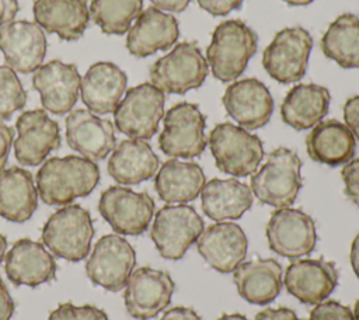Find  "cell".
Masks as SVG:
<instances>
[{"label": "cell", "instance_id": "42", "mask_svg": "<svg viewBox=\"0 0 359 320\" xmlns=\"http://www.w3.org/2000/svg\"><path fill=\"white\" fill-rule=\"evenodd\" d=\"M14 139V129L0 122V171L4 168Z\"/></svg>", "mask_w": 359, "mask_h": 320}, {"label": "cell", "instance_id": "29", "mask_svg": "<svg viewBox=\"0 0 359 320\" xmlns=\"http://www.w3.org/2000/svg\"><path fill=\"white\" fill-rule=\"evenodd\" d=\"M160 160L151 146L142 139L122 140L109 156L108 173L119 184L133 185L151 178Z\"/></svg>", "mask_w": 359, "mask_h": 320}, {"label": "cell", "instance_id": "37", "mask_svg": "<svg viewBox=\"0 0 359 320\" xmlns=\"http://www.w3.org/2000/svg\"><path fill=\"white\" fill-rule=\"evenodd\" d=\"M309 320H355V317L348 306L337 300H325L311 309Z\"/></svg>", "mask_w": 359, "mask_h": 320}, {"label": "cell", "instance_id": "26", "mask_svg": "<svg viewBox=\"0 0 359 320\" xmlns=\"http://www.w3.org/2000/svg\"><path fill=\"white\" fill-rule=\"evenodd\" d=\"M32 13L41 28L65 41L79 39L90 22L86 0H35Z\"/></svg>", "mask_w": 359, "mask_h": 320}, {"label": "cell", "instance_id": "36", "mask_svg": "<svg viewBox=\"0 0 359 320\" xmlns=\"http://www.w3.org/2000/svg\"><path fill=\"white\" fill-rule=\"evenodd\" d=\"M48 320H108L107 313L93 305L74 306L70 302L60 303L49 313Z\"/></svg>", "mask_w": 359, "mask_h": 320}, {"label": "cell", "instance_id": "8", "mask_svg": "<svg viewBox=\"0 0 359 320\" xmlns=\"http://www.w3.org/2000/svg\"><path fill=\"white\" fill-rule=\"evenodd\" d=\"M165 94L151 83H142L126 91L114 111L119 132L130 139H150L164 115Z\"/></svg>", "mask_w": 359, "mask_h": 320}, {"label": "cell", "instance_id": "34", "mask_svg": "<svg viewBox=\"0 0 359 320\" xmlns=\"http://www.w3.org/2000/svg\"><path fill=\"white\" fill-rule=\"evenodd\" d=\"M143 7V0H91L90 15L104 34L122 35L129 31Z\"/></svg>", "mask_w": 359, "mask_h": 320}, {"label": "cell", "instance_id": "9", "mask_svg": "<svg viewBox=\"0 0 359 320\" xmlns=\"http://www.w3.org/2000/svg\"><path fill=\"white\" fill-rule=\"evenodd\" d=\"M205 125V115L196 104H175L164 116V129L158 136L161 152L172 159L201 156L208 145Z\"/></svg>", "mask_w": 359, "mask_h": 320}, {"label": "cell", "instance_id": "20", "mask_svg": "<svg viewBox=\"0 0 359 320\" xmlns=\"http://www.w3.org/2000/svg\"><path fill=\"white\" fill-rule=\"evenodd\" d=\"M196 247L212 268L229 274L244 261L248 241L237 223L217 222L203 229L196 240Z\"/></svg>", "mask_w": 359, "mask_h": 320}, {"label": "cell", "instance_id": "49", "mask_svg": "<svg viewBox=\"0 0 359 320\" xmlns=\"http://www.w3.org/2000/svg\"><path fill=\"white\" fill-rule=\"evenodd\" d=\"M6 248H7V240L6 237L0 233V262L3 261L4 255H6Z\"/></svg>", "mask_w": 359, "mask_h": 320}, {"label": "cell", "instance_id": "51", "mask_svg": "<svg viewBox=\"0 0 359 320\" xmlns=\"http://www.w3.org/2000/svg\"><path fill=\"white\" fill-rule=\"evenodd\" d=\"M353 317H355V320H359V299L355 302V307H353Z\"/></svg>", "mask_w": 359, "mask_h": 320}, {"label": "cell", "instance_id": "14", "mask_svg": "<svg viewBox=\"0 0 359 320\" xmlns=\"http://www.w3.org/2000/svg\"><path fill=\"white\" fill-rule=\"evenodd\" d=\"M269 248L287 258L311 253L317 243L316 225L311 216L294 208H279L271 213L266 225Z\"/></svg>", "mask_w": 359, "mask_h": 320}, {"label": "cell", "instance_id": "7", "mask_svg": "<svg viewBox=\"0 0 359 320\" xmlns=\"http://www.w3.org/2000/svg\"><path fill=\"white\" fill-rule=\"evenodd\" d=\"M203 229V219L191 205H165L154 216L150 237L161 257L180 260L198 240Z\"/></svg>", "mask_w": 359, "mask_h": 320}, {"label": "cell", "instance_id": "12", "mask_svg": "<svg viewBox=\"0 0 359 320\" xmlns=\"http://www.w3.org/2000/svg\"><path fill=\"white\" fill-rule=\"evenodd\" d=\"M135 264L132 244L119 234H105L95 243L86 262V272L93 284L118 292L126 285Z\"/></svg>", "mask_w": 359, "mask_h": 320}, {"label": "cell", "instance_id": "5", "mask_svg": "<svg viewBox=\"0 0 359 320\" xmlns=\"http://www.w3.org/2000/svg\"><path fill=\"white\" fill-rule=\"evenodd\" d=\"M209 147L217 168L233 177L252 175L264 157L261 139L230 122L219 124L210 131Z\"/></svg>", "mask_w": 359, "mask_h": 320}, {"label": "cell", "instance_id": "24", "mask_svg": "<svg viewBox=\"0 0 359 320\" xmlns=\"http://www.w3.org/2000/svg\"><path fill=\"white\" fill-rule=\"evenodd\" d=\"M126 74L115 63L97 62L81 79L83 102L97 114L114 112L126 90Z\"/></svg>", "mask_w": 359, "mask_h": 320}, {"label": "cell", "instance_id": "15", "mask_svg": "<svg viewBox=\"0 0 359 320\" xmlns=\"http://www.w3.org/2000/svg\"><path fill=\"white\" fill-rule=\"evenodd\" d=\"M15 129L18 138L14 140L15 159L22 166H38L46 156L60 146V129L56 121L48 116L45 109L22 112Z\"/></svg>", "mask_w": 359, "mask_h": 320}, {"label": "cell", "instance_id": "25", "mask_svg": "<svg viewBox=\"0 0 359 320\" xmlns=\"http://www.w3.org/2000/svg\"><path fill=\"white\" fill-rule=\"evenodd\" d=\"M306 149L311 160L337 167L353 159L356 140L345 124L337 119H327L313 126L306 136Z\"/></svg>", "mask_w": 359, "mask_h": 320}, {"label": "cell", "instance_id": "45", "mask_svg": "<svg viewBox=\"0 0 359 320\" xmlns=\"http://www.w3.org/2000/svg\"><path fill=\"white\" fill-rule=\"evenodd\" d=\"M18 8L20 6L17 0H0V28L13 21Z\"/></svg>", "mask_w": 359, "mask_h": 320}, {"label": "cell", "instance_id": "1", "mask_svg": "<svg viewBox=\"0 0 359 320\" xmlns=\"http://www.w3.org/2000/svg\"><path fill=\"white\" fill-rule=\"evenodd\" d=\"M41 199L48 205H69L87 196L100 181L98 166L86 157L66 156L45 160L35 177Z\"/></svg>", "mask_w": 359, "mask_h": 320}, {"label": "cell", "instance_id": "2", "mask_svg": "<svg viewBox=\"0 0 359 320\" xmlns=\"http://www.w3.org/2000/svg\"><path fill=\"white\" fill-rule=\"evenodd\" d=\"M258 48V35L241 20L222 21L212 34L206 49V62L213 76L229 83L245 70Z\"/></svg>", "mask_w": 359, "mask_h": 320}, {"label": "cell", "instance_id": "3", "mask_svg": "<svg viewBox=\"0 0 359 320\" xmlns=\"http://www.w3.org/2000/svg\"><path fill=\"white\" fill-rule=\"evenodd\" d=\"M302 160L287 147H276L266 161L251 175V191L262 204L289 208L297 198L303 180Z\"/></svg>", "mask_w": 359, "mask_h": 320}, {"label": "cell", "instance_id": "11", "mask_svg": "<svg viewBox=\"0 0 359 320\" xmlns=\"http://www.w3.org/2000/svg\"><path fill=\"white\" fill-rule=\"evenodd\" d=\"M98 211L108 225L121 234H142L154 215V201L147 192H135L122 185L107 188L98 201Z\"/></svg>", "mask_w": 359, "mask_h": 320}, {"label": "cell", "instance_id": "18", "mask_svg": "<svg viewBox=\"0 0 359 320\" xmlns=\"http://www.w3.org/2000/svg\"><path fill=\"white\" fill-rule=\"evenodd\" d=\"M222 101L230 118L244 129H258L266 125L273 112V100L269 90L254 77L230 84Z\"/></svg>", "mask_w": 359, "mask_h": 320}, {"label": "cell", "instance_id": "30", "mask_svg": "<svg viewBox=\"0 0 359 320\" xmlns=\"http://www.w3.org/2000/svg\"><path fill=\"white\" fill-rule=\"evenodd\" d=\"M205 182L199 164L170 159L156 174L154 188L160 199L167 204H187L201 194Z\"/></svg>", "mask_w": 359, "mask_h": 320}, {"label": "cell", "instance_id": "13", "mask_svg": "<svg viewBox=\"0 0 359 320\" xmlns=\"http://www.w3.org/2000/svg\"><path fill=\"white\" fill-rule=\"evenodd\" d=\"M174 281L170 274L150 267L135 269L125 285V306L137 320H149L163 312L171 302Z\"/></svg>", "mask_w": 359, "mask_h": 320}, {"label": "cell", "instance_id": "16", "mask_svg": "<svg viewBox=\"0 0 359 320\" xmlns=\"http://www.w3.org/2000/svg\"><path fill=\"white\" fill-rule=\"evenodd\" d=\"M0 51L13 70L31 73L43 62L45 32L36 22L11 21L0 28Z\"/></svg>", "mask_w": 359, "mask_h": 320}, {"label": "cell", "instance_id": "32", "mask_svg": "<svg viewBox=\"0 0 359 320\" xmlns=\"http://www.w3.org/2000/svg\"><path fill=\"white\" fill-rule=\"evenodd\" d=\"M38 206L32 174L21 167L0 171V216L10 222L28 220Z\"/></svg>", "mask_w": 359, "mask_h": 320}, {"label": "cell", "instance_id": "6", "mask_svg": "<svg viewBox=\"0 0 359 320\" xmlns=\"http://www.w3.org/2000/svg\"><path fill=\"white\" fill-rule=\"evenodd\" d=\"M208 62L195 42H180L150 67V80L163 93L184 94L198 88L208 76Z\"/></svg>", "mask_w": 359, "mask_h": 320}, {"label": "cell", "instance_id": "39", "mask_svg": "<svg viewBox=\"0 0 359 320\" xmlns=\"http://www.w3.org/2000/svg\"><path fill=\"white\" fill-rule=\"evenodd\" d=\"M199 7L212 15H226L238 10L244 0H196Z\"/></svg>", "mask_w": 359, "mask_h": 320}, {"label": "cell", "instance_id": "38", "mask_svg": "<svg viewBox=\"0 0 359 320\" xmlns=\"http://www.w3.org/2000/svg\"><path fill=\"white\" fill-rule=\"evenodd\" d=\"M341 177L345 185V195L359 206V159L348 161L341 171Z\"/></svg>", "mask_w": 359, "mask_h": 320}, {"label": "cell", "instance_id": "35", "mask_svg": "<svg viewBox=\"0 0 359 320\" xmlns=\"http://www.w3.org/2000/svg\"><path fill=\"white\" fill-rule=\"evenodd\" d=\"M27 102V91L10 66L0 65V119H10Z\"/></svg>", "mask_w": 359, "mask_h": 320}, {"label": "cell", "instance_id": "22", "mask_svg": "<svg viewBox=\"0 0 359 320\" xmlns=\"http://www.w3.org/2000/svg\"><path fill=\"white\" fill-rule=\"evenodd\" d=\"M56 261L43 244L31 239L17 240L4 255L8 279L20 286H38L56 276Z\"/></svg>", "mask_w": 359, "mask_h": 320}, {"label": "cell", "instance_id": "41", "mask_svg": "<svg viewBox=\"0 0 359 320\" xmlns=\"http://www.w3.org/2000/svg\"><path fill=\"white\" fill-rule=\"evenodd\" d=\"M254 320H302L297 314L287 307H268L257 313Z\"/></svg>", "mask_w": 359, "mask_h": 320}, {"label": "cell", "instance_id": "23", "mask_svg": "<svg viewBox=\"0 0 359 320\" xmlns=\"http://www.w3.org/2000/svg\"><path fill=\"white\" fill-rule=\"evenodd\" d=\"M178 36L180 28L177 18L150 6L140 13L135 24L129 28L126 48L132 55L146 58L171 48Z\"/></svg>", "mask_w": 359, "mask_h": 320}, {"label": "cell", "instance_id": "21", "mask_svg": "<svg viewBox=\"0 0 359 320\" xmlns=\"http://www.w3.org/2000/svg\"><path fill=\"white\" fill-rule=\"evenodd\" d=\"M66 140L86 159L102 160L115 149L114 125L88 109H74L66 118Z\"/></svg>", "mask_w": 359, "mask_h": 320}, {"label": "cell", "instance_id": "50", "mask_svg": "<svg viewBox=\"0 0 359 320\" xmlns=\"http://www.w3.org/2000/svg\"><path fill=\"white\" fill-rule=\"evenodd\" d=\"M290 6H307L310 3H313L314 0H282Z\"/></svg>", "mask_w": 359, "mask_h": 320}, {"label": "cell", "instance_id": "27", "mask_svg": "<svg viewBox=\"0 0 359 320\" xmlns=\"http://www.w3.org/2000/svg\"><path fill=\"white\" fill-rule=\"evenodd\" d=\"M233 281L244 300L252 305H266L282 289V267L273 258L243 261L233 271Z\"/></svg>", "mask_w": 359, "mask_h": 320}, {"label": "cell", "instance_id": "48", "mask_svg": "<svg viewBox=\"0 0 359 320\" xmlns=\"http://www.w3.org/2000/svg\"><path fill=\"white\" fill-rule=\"evenodd\" d=\"M217 320H248L244 314L240 313H231V314H223Z\"/></svg>", "mask_w": 359, "mask_h": 320}, {"label": "cell", "instance_id": "47", "mask_svg": "<svg viewBox=\"0 0 359 320\" xmlns=\"http://www.w3.org/2000/svg\"><path fill=\"white\" fill-rule=\"evenodd\" d=\"M349 260H351V265H352L355 275L359 278V233L355 236V239L351 244Z\"/></svg>", "mask_w": 359, "mask_h": 320}, {"label": "cell", "instance_id": "17", "mask_svg": "<svg viewBox=\"0 0 359 320\" xmlns=\"http://www.w3.org/2000/svg\"><path fill=\"white\" fill-rule=\"evenodd\" d=\"M338 284L334 262L324 258H304L289 264L283 278L286 291L304 305L324 302Z\"/></svg>", "mask_w": 359, "mask_h": 320}, {"label": "cell", "instance_id": "28", "mask_svg": "<svg viewBox=\"0 0 359 320\" xmlns=\"http://www.w3.org/2000/svg\"><path fill=\"white\" fill-rule=\"evenodd\" d=\"M203 213L215 220H236L252 205L251 188L236 178H212L201 191Z\"/></svg>", "mask_w": 359, "mask_h": 320}, {"label": "cell", "instance_id": "4", "mask_svg": "<svg viewBox=\"0 0 359 320\" xmlns=\"http://www.w3.org/2000/svg\"><path fill=\"white\" fill-rule=\"evenodd\" d=\"M94 237L93 218L80 205H65L42 227V241L55 255L72 262L84 260Z\"/></svg>", "mask_w": 359, "mask_h": 320}, {"label": "cell", "instance_id": "43", "mask_svg": "<svg viewBox=\"0 0 359 320\" xmlns=\"http://www.w3.org/2000/svg\"><path fill=\"white\" fill-rule=\"evenodd\" d=\"M14 309H15L14 300L6 284L0 278V320H11L14 314Z\"/></svg>", "mask_w": 359, "mask_h": 320}, {"label": "cell", "instance_id": "31", "mask_svg": "<svg viewBox=\"0 0 359 320\" xmlns=\"http://www.w3.org/2000/svg\"><path fill=\"white\" fill-rule=\"evenodd\" d=\"M330 91L318 84L303 83L292 87L280 105V115L286 125L297 131L313 128L328 112Z\"/></svg>", "mask_w": 359, "mask_h": 320}, {"label": "cell", "instance_id": "40", "mask_svg": "<svg viewBox=\"0 0 359 320\" xmlns=\"http://www.w3.org/2000/svg\"><path fill=\"white\" fill-rule=\"evenodd\" d=\"M344 121L355 139H359V95H353L345 101Z\"/></svg>", "mask_w": 359, "mask_h": 320}, {"label": "cell", "instance_id": "10", "mask_svg": "<svg viewBox=\"0 0 359 320\" xmlns=\"http://www.w3.org/2000/svg\"><path fill=\"white\" fill-rule=\"evenodd\" d=\"M313 48L311 35L302 27L283 28L275 34L262 53L265 72L279 83L300 80L307 70Z\"/></svg>", "mask_w": 359, "mask_h": 320}, {"label": "cell", "instance_id": "46", "mask_svg": "<svg viewBox=\"0 0 359 320\" xmlns=\"http://www.w3.org/2000/svg\"><path fill=\"white\" fill-rule=\"evenodd\" d=\"M153 7L158 8V10H165V11H171V13H181L184 11L188 4L192 0H150Z\"/></svg>", "mask_w": 359, "mask_h": 320}, {"label": "cell", "instance_id": "44", "mask_svg": "<svg viewBox=\"0 0 359 320\" xmlns=\"http://www.w3.org/2000/svg\"><path fill=\"white\" fill-rule=\"evenodd\" d=\"M160 320H201V317L192 307L175 306L168 309Z\"/></svg>", "mask_w": 359, "mask_h": 320}, {"label": "cell", "instance_id": "19", "mask_svg": "<svg viewBox=\"0 0 359 320\" xmlns=\"http://www.w3.org/2000/svg\"><path fill=\"white\" fill-rule=\"evenodd\" d=\"M80 84L81 76L76 65L60 60L41 65L32 76V86L41 94L43 108L56 115H63L73 108Z\"/></svg>", "mask_w": 359, "mask_h": 320}, {"label": "cell", "instance_id": "33", "mask_svg": "<svg viewBox=\"0 0 359 320\" xmlns=\"http://www.w3.org/2000/svg\"><path fill=\"white\" fill-rule=\"evenodd\" d=\"M323 53L344 69H359V18L351 13L337 17L320 42Z\"/></svg>", "mask_w": 359, "mask_h": 320}]
</instances>
